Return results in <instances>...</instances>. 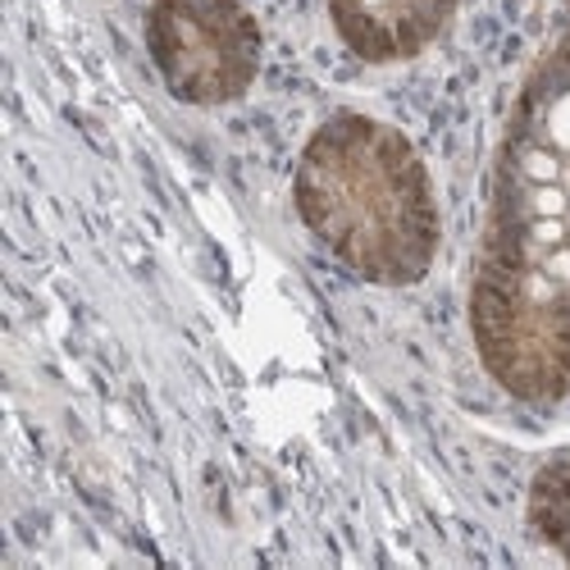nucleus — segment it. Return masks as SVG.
I'll use <instances>...</instances> for the list:
<instances>
[{"label":"nucleus","instance_id":"nucleus-7","mask_svg":"<svg viewBox=\"0 0 570 570\" xmlns=\"http://www.w3.org/2000/svg\"><path fill=\"white\" fill-rule=\"evenodd\" d=\"M498 169L525 178V183H570L566 156H557L548 141L525 137V132H511V128H507V141L498 151Z\"/></svg>","mask_w":570,"mask_h":570},{"label":"nucleus","instance_id":"nucleus-3","mask_svg":"<svg viewBox=\"0 0 570 570\" xmlns=\"http://www.w3.org/2000/svg\"><path fill=\"white\" fill-rule=\"evenodd\" d=\"M147 51L187 106L247 97L261 69V23L243 0H151Z\"/></svg>","mask_w":570,"mask_h":570},{"label":"nucleus","instance_id":"nucleus-1","mask_svg":"<svg viewBox=\"0 0 570 570\" xmlns=\"http://www.w3.org/2000/svg\"><path fill=\"white\" fill-rule=\"evenodd\" d=\"M297 215L365 283H420L439 252V206L415 147L370 115H334L297 165Z\"/></svg>","mask_w":570,"mask_h":570},{"label":"nucleus","instance_id":"nucleus-8","mask_svg":"<svg viewBox=\"0 0 570 570\" xmlns=\"http://www.w3.org/2000/svg\"><path fill=\"white\" fill-rule=\"evenodd\" d=\"M415 6L430 14L439 28H448V19H452V10H456V0H415Z\"/></svg>","mask_w":570,"mask_h":570},{"label":"nucleus","instance_id":"nucleus-4","mask_svg":"<svg viewBox=\"0 0 570 570\" xmlns=\"http://www.w3.org/2000/svg\"><path fill=\"white\" fill-rule=\"evenodd\" d=\"M328 19L347 51L370 65L411 60L443 32L415 0H328Z\"/></svg>","mask_w":570,"mask_h":570},{"label":"nucleus","instance_id":"nucleus-5","mask_svg":"<svg viewBox=\"0 0 570 570\" xmlns=\"http://www.w3.org/2000/svg\"><path fill=\"white\" fill-rule=\"evenodd\" d=\"M511 132L539 137L570 165V37L525 78L511 115Z\"/></svg>","mask_w":570,"mask_h":570},{"label":"nucleus","instance_id":"nucleus-6","mask_svg":"<svg viewBox=\"0 0 570 570\" xmlns=\"http://www.w3.org/2000/svg\"><path fill=\"white\" fill-rule=\"evenodd\" d=\"M530 525L548 548H557L561 561H570V456H557L534 474Z\"/></svg>","mask_w":570,"mask_h":570},{"label":"nucleus","instance_id":"nucleus-2","mask_svg":"<svg viewBox=\"0 0 570 570\" xmlns=\"http://www.w3.org/2000/svg\"><path fill=\"white\" fill-rule=\"evenodd\" d=\"M470 328L480 361L511 397L561 402L570 393V293L543 265L480 256Z\"/></svg>","mask_w":570,"mask_h":570}]
</instances>
